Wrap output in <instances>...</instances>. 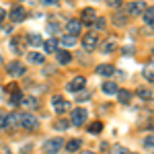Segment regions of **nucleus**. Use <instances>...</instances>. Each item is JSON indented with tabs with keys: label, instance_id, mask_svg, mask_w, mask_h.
Returning <instances> with one entry per match:
<instances>
[{
	"label": "nucleus",
	"instance_id": "8",
	"mask_svg": "<svg viewBox=\"0 0 154 154\" xmlns=\"http://www.w3.org/2000/svg\"><path fill=\"white\" fill-rule=\"evenodd\" d=\"M51 105H54V109H56V113H66V111H68V103H66L60 95H56L54 99H51Z\"/></svg>",
	"mask_w": 154,
	"mask_h": 154
},
{
	"label": "nucleus",
	"instance_id": "11",
	"mask_svg": "<svg viewBox=\"0 0 154 154\" xmlns=\"http://www.w3.org/2000/svg\"><path fill=\"white\" fill-rule=\"evenodd\" d=\"M115 72V66H111V64H99L97 66V74H101V76H111Z\"/></svg>",
	"mask_w": 154,
	"mask_h": 154
},
{
	"label": "nucleus",
	"instance_id": "33",
	"mask_svg": "<svg viewBox=\"0 0 154 154\" xmlns=\"http://www.w3.org/2000/svg\"><path fill=\"white\" fill-rule=\"evenodd\" d=\"M144 76H146V78H148L150 82H152V80H154V72L150 70V68H144Z\"/></svg>",
	"mask_w": 154,
	"mask_h": 154
},
{
	"label": "nucleus",
	"instance_id": "9",
	"mask_svg": "<svg viewBox=\"0 0 154 154\" xmlns=\"http://www.w3.org/2000/svg\"><path fill=\"white\" fill-rule=\"evenodd\" d=\"M84 88V78L82 76H76V78H72L70 82H68V91L70 93H78V91H82Z\"/></svg>",
	"mask_w": 154,
	"mask_h": 154
},
{
	"label": "nucleus",
	"instance_id": "1",
	"mask_svg": "<svg viewBox=\"0 0 154 154\" xmlns=\"http://www.w3.org/2000/svg\"><path fill=\"white\" fill-rule=\"evenodd\" d=\"M19 125L21 128H25L27 131H33V130H37L39 128V119L33 115V113H19Z\"/></svg>",
	"mask_w": 154,
	"mask_h": 154
},
{
	"label": "nucleus",
	"instance_id": "28",
	"mask_svg": "<svg viewBox=\"0 0 154 154\" xmlns=\"http://www.w3.org/2000/svg\"><path fill=\"white\" fill-rule=\"evenodd\" d=\"M88 99H91V93H88V91H82V93L76 95V101H78V103H84V101H88Z\"/></svg>",
	"mask_w": 154,
	"mask_h": 154
},
{
	"label": "nucleus",
	"instance_id": "12",
	"mask_svg": "<svg viewBox=\"0 0 154 154\" xmlns=\"http://www.w3.org/2000/svg\"><path fill=\"white\" fill-rule=\"evenodd\" d=\"M93 21H97V12L93 11V8H84L82 11V23L91 25Z\"/></svg>",
	"mask_w": 154,
	"mask_h": 154
},
{
	"label": "nucleus",
	"instance_id": "41",
	"mask_svg": "<svg viewBox=\"0 0 154 154\" xmlns=\"http://www.w3.org/2000/svg\"><path fill=\"white\" fill-rule=\"evenodd\" d=\"M134 154H138V152H134Z\"/></svg>",
	"mask_w": 154,
	"mask_h": 154
},
{
	"label": "nucleus",
	"instance_id": "30",
	"mask_svg": "<svg viewBox=\"0 0 154 154\" xmlns=\"http://www.w3.org/2000/svg\"><path fill=\"white\" fill-rule=\"evenodd\" d=\"M54 128H56V130H66V128H68V121H62V119H60V121H56V123H54Z\"/></svg>",
	"mask_w": 154,
	"mask_h": 154
},
{
	"label": "nucleus",
	"instance_id": "13",
	"mask_svg": "<svg viewBox=\"0 0 154 154\" xmlns=\"http://www.w3.org/2000/svg\"><path fill=\"white\" fill-rule=\"evenodd\" d=\"M60 43L64 45V48H72V45H76V35H64V37H60Z\"/></svg>",
	"mask_w": 154,
	"mask_h": 154
},
{
	"label": "nucleus",
	"instance_id": "32",
	"mask_svg": "<svg viewBox=\"0 0 154 154\" xmlns=\"http://www.w3.org/2000/svg\"><path fill=\"white\" fill-rule=\"evenodd\" d=\"M105 2L111 6V8H119V6H121V0H105Z\"/></svg>",
	"mask_w": 154,
	"mask_h": 154
},
{
	"label": "nucleus",
	"instance_id": "42",
	"mask_svg": "<svg viewBox=\"0 0 154 154\" xmlns=\"http://www.w3.org/2000/svg\"><path fill=\"white\" fill-rule=\"evenodd\" d=\"M152 68H154V66H152Z\"/></svg>",
	"mask_w": 154,
	"mask_h": 154
},
{
	"label": "nucleus",
	"instance_id": "20",
	"mask_svg": "<svg viewBox=\"0 0 154 154\" xmlns=\"http://www.w3.org/2000/svg\"><path fill=\"white\" fill-rule=\"evenodd\" d=\"M41 45H43V49H45L48 54H51V51H56V48H58V41H56V39H48V41H43Z\"/></svg>",
	"mask_w": 154,
	"mask_h": 154
},
{
	"label": "nucleus",
	"instance_id": "24",
	"mask_svg": "<svg viewBox=\"0 0 154 154\" xmlns=\"http://www.w3.org/2000/svg\"><path fill=\"white\" fill-rule=\"evenodd\" d=\"M80 146H82V142H80V140H70V142L66 144V150H68V152H76Z\"/></svg>",
	"mask_w": 154,
	"mask_h": 154
},
{
	"label": "nucleus",
	"instance_id": "22",
	"mask_svg": "<svg viewBox=\"0 0 154 154\" xmlns=\"http://www.w3.org/2000/svg\"><path fill=\"white\" fill-rule=\"evenodd\" d=\"M136 95L140 97V99H144V101H148V99L152 97V91H150V88H142V86H140V88L136 91Z\"/></svg>",
	"mask_w": 154,
	"mask_h": 154
},
{
	"label": "nucleus",
	"instance_id": "31",
	"mask_svg": "<svg viewBox=\"0 0 154 154\" xmlns=\"http://www.w3.org/2000/svg\"><path fill=\"white\" fill-rule=\"evenodd\" d=\"M144 146H146V148H154V136H148V138L144 140Z\"/></svg>",
	"mask_w": 154,
	"mask_h": 154
},
{
	"label": "nucleus",
	"instance_id": "10",
	"mask_svg": "<svg viewBox=\"0 0 154 154\" xmlns=\"http://www.w3.org/2000/svg\"><path fill=\"white\" fill-rule=\"evenodd\" d=\"M66 29H68V33H70V35H76V33H80V29H82V21L72 19V21H68Z\"/></svg>",
	"mask_w": 154,
	"mask_h": 154
},
{
	"label": "nucleus",
	"instance_id": "39",
	"mask_svg": "<svg viewBox=\"0 0 154 154\" xmlns=\"http://www.w3.org/2000/svg\"><path fill=\"white\" fill-rule=\"evenodd\" d=\"M82 154H95V152H82Z\"/></svg>",
	"mask_w": 154,
	"mask_h": 154
},
{
	"label": "nucleus",
	"instance_id": "35",
	"mask_svg": "<svg viewBox=\"0 0 154 154\" xmlns=\"http://www.w3.org/2000/svg\"><path fill=\"white\" fill-rule=\"evenodd\" d=\"M97 27H99V29L105 27V19H97Z\"/></svg>",
	"mask_w": 154,
	"mask_h": 154
},
{
	"label": "nucleus",
	"instance_id": "21",
	"mask_svg": "<svg viewBox=\"0 0 154 154\" xmlns=\"http://www.w3.org/2000/svg\"><path fill=\"white\" fill-rule=\"evenodd\" d=\"M125 21H128V19H125V12H115V14H113V23L119 25V27H123Z\"/></svg>",
	"mask_w": 154,
	"mask_h": 154
},
{
	"label": "nucleus",
	"instance_id": "2",
	"mask_svg": "<svg viewBox=\"0 0 154 154\" xmlns=\"http://www.w3.org/2000/svg\"><path fill=\"white\" fill-rule=\"evenodd\" d=\"M62 146H64L62 138H49V140H45V144H43V150L48 154H56Z\"/></svg>",
	"mask_w": 154,
	"mask_h": 154
},
{
	"label": "nucleus",
	"instance_id": "17",
	"mask_svg": "<svg viewBox=\"0 0 154 154\" xmlns=\"http://www.w3.org/2000/svg\"><path fill=\"white\" fill-rule=\"evenodd\" d=\"M103 93H105V95H115V93H117V84L109 82V80L103 82Z\"/></svg>",
	"mask_w": 154,
	"mask_h": 154
},
{
	"label": "nucleus",
	"instance_id": "18",
	"mask_svg": "<svg viewBox=\"0 0 154 154\" xmlns=\"http://www.w3.org/2000/svg\"><path fill=\"white\" fill-rule=\"evenodd\" d=\"M117 99H119V103L128 105V103L131 101V93L130 91H117Z\"/></svg>",
	"mask_w": 154,
	"mask_h": 154
},
{
	"label": "nucleus",
	"instance_id": "38",
	"mask_svg": "<svg viewBox=\"0 0 154 154\" xmlns=\"http://www.w3.org/2000/svg\"><path fill=\"white\" fill-rule=\"evenodd\" d=\"M41 2H43V4H56L58 0H41Z\"/></svg>",
	"mask_w": 154,
	"mask_h": 154
},
{
	"label": "nucleus",
	"instance_id": "27",
	"mask_svg": "<svg viewBox=\"0 0 154 154\" xmlns=\"http://www.w3.org/2000/svg\"><path fill=\"white\" fill-rule=\"evenodd\" d=\"M29 43H31V45H41L43 39H41L39 35H35V33H31V35H29Z\"/></svg>",
	"mask_w": 154,
	"mask_h": 154
},
{
	"label": "nucleus",
	"instance_id": "19",
	"mask_svg": "<svg viewBox=\"0 0 154 154\" xmlns=\"http://www.w3.org/2000/svg\"><path fill=\"white\" fill-rule=\"evenodd\" d=\"M23 107H27V109H33V107H37V101L33 99V97H21V101H19Z\"/></svg>",
	"mask_w": 154,
	"mask_h": 154
},
{
	"label": "nucleus",
	"instance_id": "37",
	"mask_svg": "<svg viewBox=\"0 0 154 154\" xmlns=\"http://www.w3.org/2000/svg\"><path fill=\"white\" fill-rule=\"evenodd\" d=\"M2 33H12V27H2Z\"/></svg>",
	"mask_w": 154,
	"mask_h": 154
},
{
	"label": "nucleus",
	"instance_id": "29",
	"mask_svg": "<svg viewBox=\"0 0 154 154\" xmlns=\"http://www.w3.org/2000/svg\"><path fill=\"white\" fill-rule=\"evenodd\" d=\"M109 154H128V150L123 146H113V148H109Z\"/></svg>",
	"mask_w": 154,
	"mask_h": 154
},
{
	"label": "nucleus",
	"instance_id": "16",
	"mask_svg": "<svg viewBox=\"0 0 154 154\" xmlns=\"http://www.w3.org/2000/svg\"><path fill=\"white\" fill-rule=\"evenodd\" d=\"M58 62L62 64V66H66V64H70V62H72V56L66 51V49H60V51H58Z\"/></svg>",
	"mask_w": 154,
	"mask_h": 154
},
{
	"label": "nucleus",
	"instance_id": "3",
	"mask_svg": "<svg viewBox=\"0 0 154 154\" xmlns=\"http://www.w3.org/2000/svg\"><path fill=\"white\" fill-rule=\"evenodd\" d=\"M97 45H99V35H97V33H86V35L82 37V48L86 49V51H93Z\"/></svg>",
	"mask_w": 154,
	"mask_h": 154
},
{
	"label": "nucleus",
	"instance_id": "5",
	"mask_svg": "<svg viewBox=\"0 0 154 154\" xmlns=\"http://www.w3.org/2000/svg\"><path fill=\"white\" fill-rule=\"evenodd\" d=\"M25 17H27V11H25L23 6H14L11 11V14H8V19H11L12 23H21V21H25Z\"/></svg>",
	"mask_w": 154,
	"mask_h": 154
},
{
	"label": "nucleus",
	"instance_id": "15",
	"mask_svg": "<svg viewBox=\"0 0 154 154\" xmlns=\"http://www.w3.org/2000/svg\"><path fill=\"white\" fill-rule=\"evenodd\" d=\"M17 125H19V113H11V115H6V125H4V128L12 130V128H17Z\"/></svg>",
	"mask_w": 154,
	"mask_h": 154
},
{
	"label": "nucleus",
	"instance_id": "40",
	"mask_svg": "<svg viewBox=\"0 0 154 154\" xmlns=\"http://www.w3.org/2000/svg\"><path fill=\"white\" fill-rule=\"evenodd\" d=\"M0 62H2V56H0Z\"/></svg>",
	"mask_w": 154,
	"mask_h": 154
},
{
	"label": "nucleus",
	"instance_id": "6",
	"mask_svg": "<svg viewBox=\"0 0 154 154\" xmlns=\"http://www.w3.org/2000/svg\"><path fill=\"white\" fill-rule=\"evenodd\" d=\"M6 72H8V76H23L25 66L21 64V62H11V64L6 66Z\"/></svg>",
	"mask_w": 154,
	"mask_h": 154
},
{
	"label": "nucleus",
	"instance_id": "36",
	"mask_svg": "<svg viewBox=\"0 0 154 154\" xmlns=\"http://www.w3.org/2000/svg\"><path fill=\"white\" fill-rule=\"evenodd\" d=\"M4 17H6V12H4V8H0V23L4 21Z\"/></svg>",
	"mask_w": 154,
	"mask_h": 154
},
{
	"label": "nucleus",
	"instance_id": "23",
	"mask_svg": "<svg viewBox=\"0 0 154 154\" xmlns=\"http://www.w3.org/2000/svg\"><path fill=\"white\" fill-rule=\"evenodd\" d=\"M27 60L33 62V64H43V56H41V54H35V51L27 54Z\"/></svg>",
	"mask_w": 154,
	"mask_h": 154
},
{
	"label": "nucleus",
	"instance_id": "14",
	"mask_svg": "<svg viewBox=\"0 0 154 154\" xmlns=\"http://www.w3.org/2000/svg\"><path fill=\"white\" fill-rule=\"evenodd\" d=\"M142 19L146 25H154V6H150V8H146V11L142 12Z\"/></svg>",
	"mask_w": 154,
	"mask_h": 154
},
{
	"label": "nucleus",
	"instance_id": "34",
	"mask_svg": "<svg viewBox=\"0 0 154 154\" xmlns=\"http://www.w3.org/2000/svg\"><path fill=\"white\" fill-rule=\"evenodd\" d=\"M4 125H6V115H4V113H0V131L4 130Z\"/></svg>",
	"mask_w": 154,
	"mask_h": 154
},
{
	"label": "nucleus",
	"instance_id": "4",
	"mask_svg": "<svg viewBox=\"0 0 154 154\" xmlns=\"http://www.w3.org/2000/svg\"><path fill=\"white\" fill-rule=\"evenodd\" d=\"M144 11H146V4H144V0H136V2L128 4V14H130V17H140Z\"/></svg>",
	"mask_w": 154,
	"mask_h": 154
},
{
	"label": "nucleus",
	"instance_id": "25",
	"mask_svg": "<svg viewBox=\"0 0 154 154\" xmlns=\"http://www.w3.org/2000/svg\"><path fill=\"white\" fill-rule=\"evenodd\" d=\"M115 45H117V41H115V39H109V41L103 43V51L109 54V51H113V49H115Z\"/></svg>",
	"mask_w": 154,
	"mask_h": 154
},
{
	"label": "nucleus",
	"instance_id": "7",
	"mask_svg": "<svg viewBox=\"0 0 154 154\" xmlns=\"http://www.w3.org/2000/svg\"><path fill=\"white\" fill-rule=\"evenodd\" d=\"M84 119H86V111H84V109H74V111H72V117H70L72 125H82Z\"/></svg>",
	"mask_w": 154,
	"mask_h": 154
},
{
	"label": "nucleus",
	"instance_id": "26",
	"mask_svg": "<svg viewBox=\"0 0 154 154\" xmlns=\"http://www.w3.org/2000/svg\"><path fill=\"white\" fill-rule=\"evenodd\" d=\"M101 130H103V123H101V121H95V123L88 125V131H91V134H101Z\"/></svg>",
	"mask_w": 154,
	"mask_h": 154
}]
</instances>
